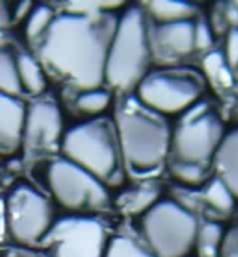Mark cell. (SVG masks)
Segmentation results:
<instances>
[{"mask_svg":"<svg viewBox=\"0 0 238 257\" xmlns=\"http://www.w3.org/2000/svg\"><path fill=\"white\" fill-rule=\"evenodd\" d=\"M115 26L112 14H59L41 41V62L80 92L101 87Z\"/></svg>","mask_w":238,"mask_h":257,"instance_id":"6da1fadb","label":"cell"},{"mask_svg":"<svg viewBox=\"0 0 238 257\" xmlns=\"http://www.w3.org/2000/svg\"><path fill=\"white\" fill-rule=\"evenodd\" d=\"M115 128L122 163L134 175L157 172L172 151V133L168 122L137 98H127L118 107Z\"/></svg>","mask_w":238,"mask_h":257,"instance_id":"7a4b0ae2","label":"cell"},{"mask_svg":"<svg viewBox=\"0 0 238 257\" xmlns=\"http://www.w3.org/2000/svg\"><path fill=\"white\" fill-rule=\"evenodd\" d=\"M151 54V33L145 12L137 5H130L116 20L109 44L106 84L121 92L137 89L148 74Z\"/></svg>","mask_w":238,"mask_h":257,"instance_id":"3957f363","label":"cell"},{"mask_svg":"<svg viewBox=\"0 0 238 257\" xmlns=\"http://www.w3.org/2000/svg\"><path fill=\"white\" fill-rule=\"evenodd\" d=\"M60 151L63 158L83 167L103 184H112L119 175L122 155L115 123L107 119H89L68 128Z\"/></svg>","mask_w":238,"mask_h":257,"instance_id":"277c9868","label":"cell"},{"mask_svg":"<svg viewBox=\"0 0 238 257\" xmlns=\"http://www.w3.org/2000/svg\"><path fill=\"white\" fill-rule=\"evenodd\" d=\"M198 232L196 217L177 200H158L142 217L145 244L155 257H189Z\"/></svg>","mask_w":238,"mask_h":257,"instance_id":"5b68a950","label":"cell"},{"mask_svg":"<svg viewBox=\"0 0 238 257\" xmlns=\"http://www.w3.org/2000/svg\"><path fill=\"white\" fill-rule=\"evenodd\" d=\"M223 125L207 102H196L186 113L172 133V154L175 160L207 166L214 160L223 137Z\"/></svg>","mask_w":238,"mask_h":257,"instance_id":"8992f818","label":"cell"},{"mask_svg":"<svg viewBox=\"0 0 238 257\" xmlns=\"http://www.w3.org/2000/svg\"><path fill=\"white\" fill-rule=\"evenodd\" d=\"M2 211L8 233L23 245L44 242L56 223L51 202L29 184L14 185L2 202Z\"/></svg>","mask_w":238,"mask_h":257,"instance_id":"52a82bcc","label":"cell"},{"mask_svg":"<svg viewBox=\"0 0 238 257\" xmlns=\"http://www.w3.org/2000/svg\"><path fill=\"white\" fill-rule=\"evenodd\" d=\"M47 184L53 199L72 212L98 211L109 203L106 184L66 158L50 163Z\"/></svg>","mask_w":238,"mask_h":257,"instance_id":"ba28073f","label":"cell"},{"mask_svg":"<svg viewBox=\"0 0 238 257\" xmlns=\"http://www.w3.org/2000/svg\"><path fill=\"white\" fill-rule=\"evenodd\" d=\"M201 93V78L181 69L148 72L136 89V98L146 108L162 116L186 113L199 102Z\"/></svg>","mask_w":238,"mask_h":257,"instance_id":"9c48e42d","label":"cell"},{"mask_svg":"<svg viewBox=\"0 0 238 257\" xmlns=\"http://www.w3.org/2000/svg\"><path fill=\"white\" fill-rule=\"evenodd\" d=\"M104 226L91 217L56 220L44 242L53 257H104L107 247Z\"/></svg>","mask_w":238,"mask_h":257,"instance_id":"30bf717a","label":"cell"},{"mask_svg":"<svg viewBox=\"0 0 238 257\" xmlns=\"http://www.w3.org/2000/svg\"><path fill=\"white\" fill-rule=\"evenodd\" d=\"M65 131L56 102L38 99L27 107L23 146L30 151H53L62 145Z\"/></svg>","mask_w":238,"mask_h":257,"instance_id":"8fae6325","label":"cell"},{"mask_svg":"<svg viewBox=\"0 0 238 257\" xmlns=\"http://www.w3.org/2000/svg\"><path fill=\"white\" fill-rule=\"evenodd\" d=\"M151 50L162 59H181L196 50L193 20L158 24L151 35Z\"/></svg>","mask_w":238,"mask_h":257,"instance_id":"7c38bea8","label":"cell"},{"mask_svg":"<svg viewBox=\"0 0 238 257\" xmlns=\"http://www.w3.org/2000/svg\"><path fill=\"white\" fill-rule=\"evenodd\" d=\"M27 107L9 95L0 96V148L3 155H14L24 142Z\"/></svg>","mask_w":238,"mask_h":257,"instance_id":"4fadbf2b","label":"cell"},{"mask_svg":"<svg viewBox=\"0 0 238 257\" xmlns=\"http://www.w3.org/2000/svg\"><path fill=\"white\" fill-rule=\"evenodd\" d=\"M216 176L220 178L238 199V126L226 133L213 160Z\"/></svg>","mask_w":238,"mask_h":257,"instance_id":"5bb4252c","label":"cell"},{"mask_svg":"<svg viewBox=\"0 0 238 257\" xmlns=\"http://www.w3.org/2000/svg\"><path fill=\"white\" fill-rule=\"evenodd\" d=\"M158 187L155 184H140L124 191L118 200V208L127 215H145L158 202Z\"/></svg>","mask_w":238,"mask_h":257,"instance_id":"9a60e30c","label":"cell"},{"mask_svg":"<svg viewBox=\"0 0 238 257\" xmlns=\"http://www.w3.org/2000/svg\"><path fill=\"white\" fill-rule=\"evenodd\" d=\"M198 9L192 3L186 2H168V0H154L148 3V14L158 23H177L192 20L196 15Z\"/></svg>","mask_w":238,"mask_h":257,"instance_id":"2e32d148","label":"cell"},{"mask_svg":"<svg viewBox=\"0 0 238 257\" xmlns=\"http://www.w3.org/2000/svg\"><path fill=\"white\" fill-rule=\"evenodd\" d=\"M17 65L23 89L32 95H41L47 86L42 63L29 53H20L17 54Z\"/></svg>","mask_w":238,"mask_h":257,"instance_id":"e0dca14e","label":"cell"},{"mask_svg":"<svg viewBox=\"0 0 238 257\" xmlns=\"http://www.w3.org/2000/svg\"><path fill=\"white\" fill-rule=\"evenodd\" d=\"M56 12L51 6L39 3L35 5L32 12L29 14V17L26 18V24H24V35L29 41H35V39H42L48 29L51 27L53 21L56 20Z\"/></svg>","mask_w":238,"mask_h":257,"instance_id":"ac0fdd59","label":"cell"},{"mask_svg":"<svg viewBox=\"0 0 238 257\" xmlns=\"http://www.w3.org/2000/svg\"><path fill=\"white\" fill-rule=\"evenodd\" d=\"M204 199L210 208H213L217 212L226 214L231 212L235 206V196L229 190V187L220 179V178H213L205 184L204 190Z\"/></svg>","mask_w":238,"mask_h":257,"instance_id":"d6986e66","label":"cell"},{"mask_svg":"<svg viewBox=\"0 0 238 257\" xmlns=\"http://www.w3.org/2000/svg\"><path fill=\"white\" fill-rule=\"evenodd\" d=\"M0 89L2 95L17 96L21 93L23 86L20 81V72L17 65V56L9 50H2L0 56Z\"/></svg>","mask_w":238,"mask_h":257,"instance_id":"ffe728a7","label":"cell"},{"mask_svg":"<svg viewBox=\"0 0 238 257\" xmlns=\"http://www.w3.org/2000/svg\"><path fill=\"white\" fill-rule=\"evenodd\" d=\"M110 104H112V93L103 87L83 90L75 98L77 110L88 116H92L95 119H97V116L104 113Z\"/></svg>","mask_w":238,"mask_h":257,"instance_id":"44dd1931","label":"cell"},{"mask_svg":"<svg viewBox=\"0 0 238 257\" xmlns=\"http://www.w3.org/2000/svg\"><path fill=\"white\" fill-rule=\"evenodd\" d=\"M207 166L186 163L180 160H174L169 166V172L175 181H178L184 187H199L207 182Z\"/></svg>","mask_w":238,"mask_h":257,"instance_id":"7402d4cb","label":"cell"},{"mask_svg":"<svg viewBox=\"0 0 238 257\" xmlns=\"http://www.w3.org/2000/svg\"><path fill=\"white\" fill-rule=\"evenodd\" d=\"M104 257H155L148 247L125 235H116L109 239Z\"/></svg>","mask_w":238,"mask_h":257,"instance_id":"603a6c76","label":"cell"},{"mask_svg":"<svg viewBox=\"0 0 238 257\" xmlns=\"http://www.w3.org/2000/svg\"><path fill=\"white\" fill-rule=\"evenodd\" d=\"M225 232L222 229V226L219 223H205L199 227V232H198V247L205 251V253H220V248H222V244H223V239H225Z\"/></svg>","mask_w":238,"mask_h":257,"instance_id":"cb8c5ba5","label":"cell"},{"mask_svg":"<svg viewBox=\"0 0 238 257\" xmlns=\"http://www.w3.org/2000/svg\"><path fill=\"white\" fill-rule=\"evenodd\" d=\"M214 42V30L207 20H199L195 23V45L196 50H210Z\"/></svg>","mask_w":238,"mask_h":257,"instance_id":"d4e9b609","label":"cell"},{"mask_svg":"<svg viewBox=\"0 0 238 257\" xmlns=\"http://www.w3.org/2000/svg\"><path fill=\"white\" fill-rule=\"evenodd\" d=\"M225 60L226 65L235 72L238 68V27H231L225 41Z\"/></svg>","mask_w":238,"mask_h":257,"instance_id":"484cf974","label":"cell"},{"mask_svg":"<svg viewBox=\"0 0 238 257\" xmlns=\"http://www.w3.org/2000/svg\"><path fill=\"white\" fill-rule=\"evenodd\" d=\"M225 65H226L225 56L217 51H211L204 59V69L211 78H222L225 72Z\"/></svg>","mask_w":238,"mask_h":257,"instance_id":"4316f807","label":"cell"},{"mask_svg":"<svg viewBox=\"0 0 238 257\" xmlns=\"http://www.w3.org/2000/svg\"><path fill=\"white\" fill-rule=\"evenodd\" d=\"M220 256L238 257V227H234L229 232H226L220 248Z\"/></svg>","mask_w":238,"mask_h":257,"instance_id":"83f0119b","label":"cell"},{"mask_svg":"<svg viewBox=\"0 0 238 257\" xmlns=\"http://www.w3.org/2000/svg\"><path fill=\"white\" fill-rule=\"evenodd\" d=\"M33 6H35V5H33L32 2H21V3H18V5L15 6L14 12H12V20H14V21H21L23 18H27L29 14L32 12Z\"/></svg>","mask_w":238,"mask_h":257,"instance_id":"f1b7e54d","label":"cell"},{"mask_svg":"<svg viewBox=\"0 0 238 257\" xmlns=\"http://www.w3.org/2000/svg\"><path fill=\"white\" fill-rule=\"evenodd\" d=\"M12 18V12H9L8 6L5 3H2V26H9V21Z\"/></svg>","mask_w":238,"mask_h":257,"instance_id":"f546056e","label":"cell"},{"mask_svg":"<svg viewBox=\"0 0 238 257\" xmlns=\"http://www.w3.org/2000/svg\"><path fill=\"white\" fill-rule=\"evenodd\" d=\"M235 78L238 80V68H237V71H235Z\"/></svg>","mask_w":238,"mask_h":257,"instance_id":"4dcf8cb0","label":"cell"},{"mask_svg":"<svg viewBox=\"0 0 238 257\" xmlns=\"http://www.w3.org/2000/svg\"><path fill=\"white\" fill-rule=\"evenodd\" d=\"M235 5H237V8H238V2H235Z\"/></svg>","mask_w":238,"mask_h":257,"instance_id":"1f68e13d","label":"cell"}]
</instances>
